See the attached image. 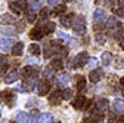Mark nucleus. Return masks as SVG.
Returning <instances> with one entry per match:
<instances>
[{
	"label": "nucleus",
	"mask_w": 124,
	"mask_h": 123,
	"mask_svg": "<svg viewBox=\"0 0 124 123\" xmlns=\"http://www.w3.org/2000/svg\"><path fill=\"white\" fill-rule=\"evenodd\" d=\"M105 3H106V6H112L114 5V0H105Z\"/></svg>",
	"instance_id": "3c124183"
},
{
	"label": "nucleus",
	"mask_w": 124,
	"mask_h": 123,
	"mask_svg": "<svg viewBox=\"0 0 124 123\" xmlns=\"http://www.w3.org/2000/svg\"><path fill=\"white\" fill-rule=\"evenodd\" d=\"M53 68L52 67H47V68H46L44 70V76H46V77H47V79H52V76H53Z\"/></svg>",
	"instance_id": "a19ab883"
},
{
	"label": "nucleus",
	"mask_w": 124,
	"mask_h": 123,
	"mask_svg": "<svg viewBox=\"0 0 124 123\" xmlns=\"http://www.w3.org/2000/svg\"><path fill=\"white\" fill-rule=\"evenodd\" d=\"M72 19H74V15H62L61 17V24L65 28H70V27H72Z\"/></svg>",
	"instance_id": "dca6fc26"
},
{
	"label": "nucleus",
	"mask_w": 124,
	"mask_h": 123,
	"mask_svg": "<svg viewBox=\"0 0 124 123\" xmlns=\"http://www.w3.org/2000/svg\"><path fill=\"white\" fill-rule=\"evenodd\" d=\"M114 13L117 15V17H121V18H124V9L121 8V9H115L114 10Z\"/></svg>",
	"instance_id": "c03bdc74"
},
{
	"label": "nucleus",
	"mask_w": 124,
	"mask_h": 123,
	"mask_svg": "<svg viewBox=\"0 0 124 123\" xmlns=\"http://www.w3.org/2000/svg\"><path fill=\"white\" fill-rule=\"evenodd\" d=\"M47 3H49L50 6H58V5L62 3V0H47Z\"/></svg>",
	"instance_id": "a18cd8bd"
},
{
	"label": "nucleus",
	"mask_w": 124,
	"mask_h": 123,
	"mask_svg": "<svg viewBox=\"0 0 124 123\" xmlns=\"http://www.w3.org/2000/svg\"><path fill=\"white\" fill-rule=\"evenodd\" d=\"M30 8H31V10L41 9V0H31V2H30Z\"/></svg>",
	"instance_id": "7c9ffc66"
},
{
	"label": "nucleus",
	"mask_w": 124,
	"mask_h": 123,
	"mask_svg": "<svg viewBox=\"0 0 124 123\" xmlns=\"http://www.w3.org/2000/svg\"><path fill=\"white\" fill-rule=\"evenodd\" d=\"M0 117H2V110H0Z\"/></svg>",
	"instance_id": "5fc2aeb1"
},
{
	"label": "nucleus",
	"mask_w": 124,
	"mask_h": 123,
	"mask_svg": "<svg viewBox=\"0 0 124 123\" xmlns=\"http://www.w3.org/2000/svg\"><path fill=\"white\" fill-rule=\"evenodd\" d=\"M83 123H99V122H96V120H93L92 117H89V119H84Z\"/></svg>",
	"instance_id": "49530a36"
},
{
	"label": "nucleus",
	"mask_w": 124,
	"mask_h": 123,
	"mask_svg": "<svg viewBox=\"0 0 124 123\" xmlns=\"http://www.w3.org/2000/svg\"><path fill=\"white\" fill-rule=\"evenodd\" d=\"M117 5H118L120 8H123V9H124V0H118V2H117Z\"/></svg>",
	"instance_id": "603ef678"
},
{
	"label": "nucleus",
	"mask_w": 124,
	"mask_h": 123,
	"mask_svg": "<svg viewBox=\"0 0 124 123\" xmlns=\"http://www.w3.org/2000/svg\"><path fill=\"white\" fill-rule=\"evenodd\" d=\"M8 65H9L8 58H6V56H0V73H3V71L8 68Z\"/></svg>",
	"instance_id": "c756f323"
},
{
	"label": "nucleus",
	"mask_w": 124,
	"mask_h": 123,
	"mask_svg": "<svg viewBox=\"0 0 124 123\" xmlns=\"http://www.w3.org/2000/svg\"><path fill=\"white\" fill-rule=\"evenodd\" d=\"M120 88H121V92H123V94H124V77L120 80Z\"/></svg>",
	"instance_id": "de8ad7c7"
},
{
	"label": "nucleus",
	"mask_w": 124,
	"mask_h": 123,
	"mask_svg": "<svg viewBox=\"0 0 124 123\" xmlns=\"http://www.w3.org/2000/svg\"><path fill=\"white\" fill-rule=\"evenodd\" d=\"M93 18H95V22L96 24H102L105 19H106V12L103 10V9H101V8H98L96 10H95V13H93Z\"/></svg>",
	"instance_id": "f8f14e48"
},
{
	"label": "nucleus",
	"mask_w": 124,
	"mask_h": 123,
	"mask_svg": "<svg viewBox=\"0 0 124 123\" xmlns=\"http://www.w3.org/2000/svg\"><path fill=\"white\" fill-rule=\"evenodd\" d=\"M114 108H115V111H117V113H120V114H124V101H121V99H117V101L114 102Z\"/></svg>",
	"instance_id": "393cba45"
},
{
	"label": "nucleus",
	"mask_w": 124,
	"mask_h": 123,
	"mask_svg": "<svg viewBox=\"0 0 124 123\" xmlns=\"http://www.w3.org/2000/svg\"><path fill=\"white\" fill-rule=\"evenodd\" d=\"M43 36H46V34H44L43 24H40V25H37L36 28H33V30H31V33H30V37L33 39V40H41Z\"/></svg>",
	"instance_id": "39448f33"
},
{
	"label": "nucleus",
	"mask_w": 124,
	"mask_h": 123,
	"mask_svg": "<svg viewBox=\"0 0 124 123\" xmlns=\"http://www.w3.org/2000/svg\"><path fill=\"white\" fill-rule=\"evenodd\" d=\"M72 105H74V108H77V110H86L87 107L90 105V99H87L84 97H77L72 101Z\"/></svg>",
	"instance_id": "7ed1b4c3"
},
{
	"label": "nucleus",
	"mask_w": 124,
	"mask_h": 123,
	"mask_svg": "<svg viewBox=\"0 0 124 123\" xmlns=\"http://www.w3.org/2000/svg\"><path fill=\"white\" fill-rule=\"evenodd\" d=\"M13 44H15L13 39H0V51L8 52L13 48Z\"/></svg>",
	"instance_id": "6e6552de"
},
{
	"label": "nucleus",
	"mask_w": 124,
	"mask_h": 123,
	"mask_svg": "<svg viewBox=\"0 0 124 123\" xmlns=\"http://www.w3.org/2000/svg\"><path fill=\"white\" fill-rule=\"evenodd\" d=\"M50 67H52L53 70H62V68H64V62H62V59L56 58V59H53V61H52Z\"/></svg>",
	"instance_id": "bb28decb"
},
{
	"label": "nucleus",
	"mask_w": 124,
	"mask_h": 123,
	"mask_svg": "<svg viewBox=\"0 0 124 123\" xmlns=\"http://www.w3.org/2000/svg\"><path fill=\"white\" fill-rule=\"evenodd\" d=\"M90 117L93 119V120H96V122H102V119H103V113H101L98 108H93L92 111H90Z\"/></svg>",
	"instance_id": "6ab92c4d"
},
{
	"label": "nucleus",
	"mask_w": 124,
	"mask_h": 123,
	"mask_svg": "<svg viewBox=\"0 0 124 123\" xmlns=\"http://www.w3.org/2000/svg\"><path fill=\"white\" fill-rule=\"evenodd\" d=\"M65 10H67L65 5H58L53 8V15H65Z\"/></svg>",
	"instance_id": "c85d7f7f"
},
{
	"label": "nucleus",
	"mask_w": 124,
	"mask_h": 123,
	"mask_svg": "<svg viewBox=\"0 0 124 123\" xmlns=\"http://www.w3.org/2000/svg\"><path fill=\"white\" fill-rule=\"evenodd\" d=\"M105 76V73H103V70H101V68H96V70H93L90 74H89V80L92 82V83H98V82H101V79Z\"/></svg>",
	"instance_id": "423d86ee"
},
{
	"label": "nucleus",
	"mask_w": 124,
	"mask_h": 123,
	"mask_svg": "<svg viewBox=\"0 0 124 123\" xmlns=\"http://www.w3.org/2000/svg\"><path fill=\"white\" fill-rule=\"evenodd\" d=\"M39 123H53V114L44 113L39 117Z\"/></svg>",
	"instance_id": "aec40b11"
},
{
	"label": "nucleus",
	"mask_w": 124,
	"mask_h": 123,
	"mask_svg": "<svg viewBox=\"0 0 124 123\" xmlns=\"http://www.w3.org/2000/svg\"><path fill=\"white\" fill-rule=\"evenodd\" d=\"M98 64H99V61H98L96 58H89V62H87V65H89L90 68H95Z\"/></svg>",
	"instance_id": "58836bf2"
},
{
	"label": "nucleus",
	"mask_w": 124,
	"mask_h": 123,
	"mask_svg": "<svg viewBox=\"0 0 124 123\" xmlns=\"http://www.w3.org/2000/svg\"><path fill=\"white\" fill-rule=\"evenodd\" d=\"M117 68H123V64H121V58H117Z\"/></svg>",
	"instance_id": "09e8293b"
},
{
	"label": "nucleus",
	"mask_w": 124,
	"mask_h": 123,
	"mask_svg": "<svg viewBox=\"0 0 124 123\" xmlns=\"http://www.w3.org/2000/svg\"><path fill=\"white\" fill-rule=\"evenodd\" d=\"M101 59H102V64H103L105 67L111 65V62H112V56H111V53H109V52H103V53H102V56H101Z\"/></svg>",
	"instance_id": "4be33fe9"
},
{
	"label": "nucleus",
	"mask_w": 124,
	"mask_h": 123,
	"mask_svg": "<svg viewBox=\"0 0 124 123\" xmlns=\"http://www.w3.org/2000/svg\"><path fill=\"white\" fill-rule=\"evenodd\" d=\"M16 90H18V92H30V90H31V88H30V86H27V85H22V83H21V85H18Z\"/></svg>",
	"instance_id": "ea45409f"
},
{
	"label": "nucleus",
	"mask_w": 124,
	"mask_h": 123,
	"mask_svg": "<svg viewBox=\"0 0 124 123\" xmlns=\"http://www.w3.org/2000/svg\"><path fill=\"white\" fill-rule=\"evenodd\" d=\"M75 83H77V90H80V92L86 90V80H84V77L78 76V77L75 79Z\"/></svg>",
	"instance_id": "412c9836"
},
{
	"label": "nucleus",
	"mask_w": 124,
	"mask_h": 123,
	"mask_svg": "<svg viewBox=\"0 0 124 123\" xmlns=\"http://www.w3.org/2000/svg\"><path fill=\"white\" fill-rule=\"evenodd\" d=\"M18 77H19V73H18L16 70H12V71L8 73V76L5 77V82H6V85H10V83H15V82H16Z\"/></svg>",
	"instance_id": "2eb2a0df"
},
{
	"label": "nucleus",
	"mask_w": 124,
	"mask_h": 123,
	"mask_svg": "<svg viewBox=\"0 0 124 123\" xmlns=\"http://www.w3.org/2000/svg\"><path fill=\"white\" fill-rule=\"evenodd\" d=\"M58 36H59L61 39H64V42H67V43H68L70 40H72V39H71V37H70L68 34H65V33H62V31H59V33H58Z\"/></svg>",
	"instance_id": "37998d69"
},
{
	"label": "nucleus",
	"mask_w": 124,
	"mask_h": 123,
	"mask_svg": "<svg viewBox=\"0 0 124 123\" xmlns=\"http://www.w3.org/2000/svg\"><path fill=\"white\" fill-rule=\"evenodd\" d=\"M15 34H16V30H15V28H10V27H2V28H0V36L13 37Z\"/></svg>",
	"instance_id": "f3484780"
},
{
	"label": "nucleus",
	"mask_w": 124,
	"mask_h": 123,
	"mask_svg": "<svg viewBox=\"0 0 124 123\" xmlns=\"http://www.w3.org/2000/svg\"><path fill=\"white\" fill-rule=\"evenodd\" d=\"M89 62V53L87 52H80L74 58V65L75 67H84Z\"/></svg>",
	"instance_id": "20e7f679"
},
{
	"label": "nucleus",
	"mask_w": 124,
	"mask_h": 123,
	"mask_svg": "<svg viewBox=\"0 0 124 123\" xmlns=\"http://www.w3.org/2000/svg\"><path fill=\"white\" fill-rule=\"evenodd\" d=\"M109 123H124V116L117 117V116L111 114V116H109Z\"/></svg>",
	"instance_id": "473e14b6"
},
{
	"label": "nucleus",
	"mask_w": 124,
	"mask_h": 123,
	"mask_svg": "<svg viewBox=\"0 0 124 123\" xmlns=\"http://www.w3.org/2000/svg\"><path fill=\"white\" fill-rule=\"evenodd\" d=\"M43 52H44V53H43V55H44V58H50V56L55 53L53 48H44V51H43Z\"/></svg>",
	"instance_id": "4c0bfd02"
},
{
	"label": "nucleus",
	"mask_w": 124,
	"mask_h": 123,
	"mask_svg": "<svg viewBox=\"0 0 124 123\" xmlns=\"http://www.w3.org/2000/svg\"><path fill=\"white\" fill-rule=\"evenodd\" d=\"M120 24H118V19H117V17H109L108 18V21H106V27L108 28H115V27H118Z\"/></svg>",
	"instance_id": "b1692460"
},
{
	"label": "nucleus",
	"mask_w": 124,
	"mask_h": 123,
	"mask_svg": "<svg viewBox=\"0 0 124 123\" xmlns=\"http://www.w3.org/2000/svg\"><path fill=\"white\" fill-rule=\"evenodd\" d=\"M65 2H71V0H65Z\"/></svg>",
	"instance_id": "6e6d98bb"
},
{
	"label": "nucleus",
	"mask_w": 124,
	"mask_h": 123,
	"mask_svg": "<svg viewBox=\"0 0 124 123\" xmlns=\"http://www.w3.org/2000/svg\"><path fill=\"white\" fill-rule=\"evenodd\" d=\"M21 76H22L24 79H33V77H36V76H37V70L34 67H31V65L24 67L22 71H21Z\"/></svg>",
	"instance_id": "0eeeda50"
},
{
	"label": "nucleus",
	"mask_w": 124,
	"mask_h": 123,
	"mask_svg": "<svg viewBox=\"0 0 124 123\" xmlns=\"http://www.w3.org/2000/svg\"><path fill=\"white\" fill-rule=\"evenodd\" d=\"M28 2L27 0H15V2H10V5H9V8H10V10H13L15 13H22V12H25L27 9H28Z\"/></svg>",
	"instance_id": "f03ea898"
},
{
	"label": "nucleus",
	"mask_w": 124,
	"mask_h": 123,
	"mask_svg": "<svg viewBox=\"0 0 124 123\" xmlns=\"http://www.w3.org/2000/svg\"><path fill=\"white\" fill-rule=\"evenodd\" d=\"M108 107H109V102H108V99L99 98V99L96 101V108H98L101 113H106V111H108Z\"/></svg>",
	"instance_id": "ddd939ff"
},
{
	"label": "nucleus",
	"mask_w": 124,
	"mask_h": 123,
	"mask_svg": "<svg viewBox=\"0 0 124 123\" xmlns=\"http://www.w3.org/2000/svg\"><path fill=\"white\" fill-rule=\"evenodd\" d=\"M28 120H30V117H28L27 113L21 111V113L16 114V122H18V123H28Z\"/></svg>",
	"instance_id": "a878e982"
},
{
	"label": "nucleus",
	"mask_w": 124,
	"mask_h": 123,
	"mask_svg": "<svg viewBox=\"0 0 124 123\" xmlns=\"http://www.w3.org/2000/svg\"><path fill=\"white\" fill-rule=\"evenodd\" d=\"M16 22H18L16 17H12L9 13H5L0 17V24H3V25H12V24H16Z\"/></svg>",
	"instance_id": "9b49d317"
},
{
	"label": "nucleus",
	"mask_w": 124,
	"mask_h": 123,
	"mask_svg": "<svg viewBox=\"0 0 124 123\" xmlns=\"http://www.w3.org/2000/svg\"><path fill=\"white\" fill-rule=\"evenodd\" d=\"M70 82V74L68 73H61L59 76H56V83L58 86H67Z\"/></svg>",
	"instance_id": "4468645a"
},
{
	"label": "nucleus",
	"mask_w": 124,
	"mask_h": 123,
	"mask_svg": "<svg viewBox=\"0 0 124 123\" xmlns=\"http://www.w3.org/2000/svg\"><path fill=\"white\" fill-rule=\"evenodd\" d=\"M22 51H24V44L19 42V43H15L13 48H12V55L13 56H21L22 55Z\"/></svg>",
	"instance_id": "a211bd4d"
},
{
	"label": "nucleus",
	"mask_w": 124,
	"mask_h": 123,
	"mask_svg": "<svg viewBox=\"0 0 124 123\" xmlns=\"http://www.w3.org/2000/svg\"><path fill=\"white\" fill-rule=\"evenodd\" d=\"M62 98L64 99H71L72 98V90L71 89H65L64 92H62Z\"/></svg>",
	"instance_id": "e433bc0d"
},
{
	"label": "nucleus",
	"mask_w": 124,
	"mask_h": 123,
	"mask_svg": "<svg viewBox=\"0 0 124 123\" xmlns=\"http://www.w3.org/2000/svg\"><path fill=\"white\" fill-rule=\"evenodd\" d=\"M49 89H50L49 82L43 80V82H39V83H37V94H39L40 97H44V95L49 92Z\"/></svg>",
	"instance_id": "1a4fd4ad"
},
{
	"label": "nucleus",
	"mask_w": 124,
	"mask_h": 123,
	"mask_svg": "<svg viewBox=\"0 0 124 123\" xmlns=\"http://www.w3.org/2000/svg\"><path fill=\"white\" fill-rule=\"evenodd\" d=\"M120 46H121V48L124 49V33H123V37L120 39Z\"/></svg>",
	"instance_id": "8fccbe9b"
},
{
	"label": "nucleus",
	"mask_w": 124,
	"mask_h": 123,
	"mask_svg": "<svg viewBox=\"0 0 124 123\" xmlns=\"http://www.w3.org/2000/svg\"><path fill=\"white\" fill-rule=\"evenodd\" d=\"M28 123H36V120H34V119H30V120H28Z\"/></svg>",
	"instance_id": "864d4df0"
},
{
	"label": "nucleus",
	"mask_w": 124,
	"mask_h": 123,
	"mask_svg": "<svg viewBox=\"0 0 124 123\" xmlns=\"http://www.w3.org/2000/svg\"><path fill=\"white\" fill-rule=\"evenodd\" d=\"M49 15H50V10H49L47 8H43V9H40V18H41V19L49 18Z\"/></svg>",
	"instance_id": "f704fd0d"
},
{
	"label": "nucleus",
	"mask_w": 124,
	"mask_h": 123,
	"mask_svg": "<svg viewBox=\"0 0 124 123\" xmlns=\"http://www.w3.org/2000/svg\"><path fill=\"white\" fill-rule=\"evenodd\" d=\"M16 28H18V33H22L25 30V22L24 21H18L16 22Z\"/></svg>",
	"instance_id": "79ce46f5"
},
{
	"label": "nucleus",
	"mask_w": 124,
	"mask_h": 123,
	"mask_svg": "<svg viewBox=\"0 0 124 123\" xmlns=\"http://www.w3.org/2000/svg\"><path fill=\"white\" fill-rule=\"evenodd\" d=\"M25 19H27V22H36V19H37V15L33 12V10H30V12H27V15H25Z\"/></svg>",
	"instance_id": "2f4dec72"
},
{
	"label": "nucleus",
	"mask_w": 124,
	"mask_h": 123,
	"mask_svg": "<svg viewBox=\"0 0 124 123\" xmlns=\"http://www.w3.org/2000/svg\"><path fill=\"white\" fill-rule=\"evenodd\" d=\"M72 28H74V31L77 34H80V36H84L86 34V18L81 17V15H78V17H74L72 19Z\"/></svg>",
	"instance_id": "f257e3e1"
},
{
	"label": "nucleus",
	"mask_w": 124,
	"mask_h": 123,
	"mask_svg": "<svg viewBox=\"0 0 124 123\" xmlns=\"http://www.w3.org/2000/svg\"><path fill=\"white\" fill-rule=\"evenodd\" d=\"M13 99H15V97H13V94H10V92H6L5 94V101L12 107L13 105Z\"/></svg>",
	"instance_id": "72a5a7b5"
},
{
	"label": "nucleus",
	"mask_w": 124,
	"mask_h": 123,
	"mask_svg": "<svg viewBox=\"0 0 124 123\" xmlns=\"http://www.w3.org/2000/svg\"><path fill=\"white\" fill-rule=\"evenodd\" d=\"M62 99H64L62 98V92L61 90H55L53 94L49 97V104L50 105H59L62 102Z\"/></svg>",
	"instance_id": "9d476101"
},
{
	"label": "nucleus",
	"mask_w": 124,
	"mask_h": 123,
	"mask_svg": "<svg viewBox=\"0 0 124 123\" xmlns=\"http://www.w3.org/2000/svg\"><path fill=\"white\" fill-rule=\"evenodd\" d=\"M43 28H44V34H50V33L55 31L56 25H55V22H47V24L43 25Z\"/></svg>",
	"instance_id": "cd10ccee"
},
{
	"label": "nucleus",
	"mask_w": 124,
	"mask_h": 123,
	"mask_svg": "<svg viewBox=\"0 0 124 123\" xmlns=\"http://www.w3.org/2000/svg\"><path fill=\"white\" fill-rule=\"evenodd\" d=\"M96 42H98L99 44H103V43L106 42V36H105L103 33H98V34H96Z\"/></svg>",
	"instance_id": "c9c22d12"
},
{
	"label": "nucleus",
	"mask_w": 124,
	"mask_h": 123,
	"mask_svg": "<svg viewBox=\"0 0 124 123\" xmlns=\"http://www.w3.org/2000/svg\"><path fill=\"white\" fill-rule=\"evenodd\" d=\"M28 51H30V53H31V55H34V56H37V55H40V53H41V48H40L37 43L30 44V46H28Z\"/></svg>",
	"instance_id": "5701e85b"
}]
</instances>
